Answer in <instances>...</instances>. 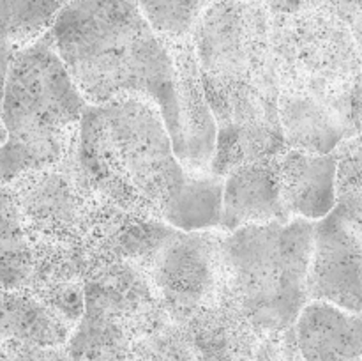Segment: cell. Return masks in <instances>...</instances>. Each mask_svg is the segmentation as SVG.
<instances>
[{"label":"cell","mask_w":362,"mask_h":361,"mask_svg":"<svg viewBox=\"0 0 362 361\" xmlns=\"http://www.w3.org/2000/svg\"><path fill=\"white\" fill-rule=\"evenodd\" d=\"M306 289L308 301L362 314V243L334 209L315 222Z\"/></svg>","instance_id":"8"},{"label":"cell","mask_w":362,"mask_h":361,"mask_svg":"<svg viewBox=\"0 0 362 361\" xmlns=\"http://www.w3.org/2000/svg\"><path fill=\"white\" fill-rule=\"evenodd\" d=\"M205 96L276 80L271 14L262 0H214L189 34Z\"/></svg>","instance_id":"6"},{"label":"cell","mask_w":362,"mask_h":361,"mask_svg":"<svg viewBox=\"0 0 362 361\" xmlns=\"http://www.w3.org/2000/svg\"><path fill=\"white\" fill-rule=\"evenodd\" d=\"M175 64L177 131L173 152L191 172L209 173L216 151V127L189 38L168 41Z\"/></svg>","instance_id":"10"},{"label":"cell","mask_w":362,"mask_h":361,"mask_svg":"<svg viewBox=\"0 0 362 361\" xmlns=\"http://www.w3.org/2000/svg\"><path fill=\"white\" fill-rule=\"evenodd\" d=\"M57 349H41L14 340H0V361H48Z\"/></svg>","instance_id":"20"},{"label":"cell","mask_w":362,"mask_h":361,"mask_svg":"<svg viewBox=\"0 0 362 361\" xmlns=\"http://www.w3.org/2000/svg\"><path fill=\"white\" fill-rule=\"evenodd\" d=\"M48 361H71V357L67 356L66 350H64V347H62V349H57Z\"/></svg>","instance_id":"24"},{"label":"cell","mask_w":362,"mask_h":361,"mask_svg":"<svg viewBox=\"0 0 362 361\" xmlns=\"http://www.w3.org/2000/svg\"><path fill=\"white\" fill-rule=\"evenodd\" d=\"M334 211L362 243V137L345 142L338 149Z\"/></svg>","instance_id":"18"},{"label":"cell","mask_w":362,"mask_h":361,"mask_svg":"<svg viewBox=\"0 0 362 361\" xmlns=\"http://www.w3.org/2000/svg\"><path fill=\"white\" fill-rule=\"evenodd\" d=\"M271 59L279 91L362 101V59L352 28L322 4L271 16Z\"/></svg>","instance_id":"5"},{"label":"cell","mask_w":362,"mask_h":361,"mask_svg":"<svg viewBox=\"0 0 362 361\" xmlns=\"http://www.w3.org/2000/svg\"><path fill=\"white\" fill-rule=\"evenodd\" d=\"M315 222L246 225L221 237V292L258 333L293 328L308 303Z\"/></svg>","instance_id":"4"},{"label":"cell","mask_w":362,"mask_h":361,"mask_svg":"<svg viewBox=\"0 0 362 361\" xmlns=\"http://www.w3.org/2000/svg\"><path fill=\"white\" fill-rule=\"evenodd\" d=\"M350 28H352V34L354 38H356L357 46H359V53L362 59V13L352 21V23H350Z\"/></svg>","instance_id":"23"},{"label":"cell","mask_w":362,"mask_h":361,"mask_svg":"<svg viewBox=\"0 0 362 361\" xmlns=\"http://www.w3.org/2000/svg\"><path fill=\"white\" fill-rule=\"evenodd\" d=\"M129 262L144 273L166 314L179 324L221 294V236L211 230L184 232L151 222Z\"/></svg>","instance_id":"7"},{"label":"cell","mask_w":362,"mask_h":361,"mask_svg":"<svg viewBox=\"0 0 362 361\" xmlns=\"http://www.w3.org/2000/svg\"><path fill=\"white\" fill-rule=\"evenodd\" d=\"M57 55L88 105L141 98L177 131L175 64L168 39L133 0H71L48 30Z\"/></svg>","instance_id":"2"},{"label":"cell","mask_w":362,"mask_h":361,"mask_svg":"<svg viewBox=\"0 0 362 361\" xmlns=\"http://www.w3.org/2000/svg\"><path fill=\"white\" fill-rule=\"evenodd\" d=\"M16 46L9 42H0V144L6 140V131L2 126V99H4V85H6L7 67H9L11 55H13Z\"/></svg>","instance_id":"22"},{"label":"cell","mask_w":362,"mask_h":361,"mask_svg":"<svg viewBox=\"0 0 362 361\" xmlns=\"http://www.w3.org/2000/svg\"><path fill=\"white\" fill-rule=\"evenodd\" d=\"M73 326L28 290L0 289V340L28 343L41 349H62Z\"/></svg>","instance_id":"15"},{"label":"cell","mask_w":362,"mask_h":361,"mask_svg":"<svg viewBox=\"0 0 362 361\" xmlns=\"http://www.w3.org/2000/svg\"><path fill=\"white\" fill-rule=\"evenodd\" d=\"M278 113L286 149L329 154L362 133V101L279 91Z\"/></svg>","instance_id":"9"},{"label":"cell","mask_w":362,"mask_h":361,"mask_svg":"<svg viewBox=\"0 0 362 361\" xmlns=\"http://www.w3.org/2000/svg\"><path fill=\"white\" fill-rule=\"evenodd\" d=\"M34 271V246L9 184H0V289L27 290Z\"/></svg>","instance_id":"16"},{"label":"cell","mask_w":362,"mask_h":361,"mask_svg":"<svg viewBox=\"0 0 362 361\" xmlns=\"http://www.w3.org/2000/svg\"><path fill=\"white\" fill-rule=\"evenodd\" d=\"M322 6L331 9L336 16H339L349 25L362 13V0H324Z\"/></svg>","instance_id":"21"},{"label":"cell","mask_w":362,"mask_h":361,"mask_svg":"<svg viewBox=\"0 0 362 361\" xmlns=\"http://www.w3.org/2000/svg\"><path fill=\"white\" fill-rule=\"evenodd\" d=\"M361 137H362V133H361Z\"/></svg>","instance_id":"26"},{"label":"cell","mask_w":362,"mask_h":361,"mask_svg":"<svg viewBox=\"0 0 362 361\" xmlns=\"http://www.w3.org/2000/svg\"><path fill=\"white\" fill-rule=\"evenodd\" d=\"M87 105L48 32L16 46L4 85L0 184L66 161Z\"/></svg>","instance_id":"3"},{"label":"cell","mask_w":362,"mask_h":361,"mask_svg":"<svg viewBox=\"0 0 362 361\" xmlns=\"http://www.w3.org/2000/svg\"><path fill=\"white\" fill-rule=\"evenodd\" d=\"M141 16L168 41L189 38L205 7L214 0H133Z\"/></svg>","instance_id":"19"},{"label":"cell","mask_w":362,"mask_h":361,"mask_svg":"<svg viewBox=\"0 0 362 361\" xmlns=\"http://www.w3.org/2000/svg\"><path fill=\"white\" fill-rule=\"evenodd\" d=\"M198 361H253L260 333L243 317L235 304L219 294L184 322Z\"/></svg>","instance_id":"14"},{"label":"cell","mask_w":362,"mask_h":361,"mask_svg":"<svg viewBox=\"0 0 362 361\" xmlns=\"http://www.w3.org/2000/svg\"><path fill=\"white\" fill-rule=\"evenodd\" d=\"M313 2L315 4H322V2H324V0H313Z\"/></svg>","instance_id":"25"},{"label":"cell","mask_w":362,"mask_h":361,"mask_svg":"<svg viewBox=\"0 0 362 361\" xmlns=\"http://www.w3.org/2000/svg\"><path fill=\"white\" fill-rule=\"evenodd\" d=\"M67 163L98 200L173 229H219L223 177L187 170L158 106L141 98L87 105Z\"/></svg>","instance_id":"1"},{"label":"cell","mask_w":362,"mask_h":361,"mask_svg":"<svg viewBox=\"0 0 362 361\" xmlns=\"http://www.w3.org/2000/svg\"><path fill=\"white\" fill-rule=\"evenodd\" d=\"M278 158L279 154L244 163L223 177L219 229L232 232L246 225L292 219L279 197Z\"/></svg>","instance_id":"11"},{"label":"cell","mask_w":362,"mask_h":361,"mask_svg":"<svg viewBox=\"0 0 362 361\" xmlns=\"http://www.w3.org/2000/svg\"><path fill=\"white\" fill-rule=\"evenodd\" d=\"M338 151L329 154L285 149L278 158L279 197L290 218L318 222L336 205Z\"/></svg>","instance_id":"12"},{"label":"cell","mask_w":362,"mask_h":361,"mask_svg":"<svg viewBox=\"0 0 362 361\" xmlns=\"http://www.w3.org/2000/svg\"><path fill=\"white\" fill-rule=\"evenodd\" d=\"M303 361H362V314L308 301L293 322Z\"/></svg>","instance_id":"13"},{"label":"cell","mask_w":362,"mask_h":361,"mask_svg":"<svg viewBox=\"0 0 362 361\" xmlns=\"http://www.w3.org/2000/svg\"><path fill=\"white\" fill-rule=\"evenodd\" d=\"M71 0H0V42L20 46L49 30Z\"/></svg>","instance_id":"17"}]
</instances>
